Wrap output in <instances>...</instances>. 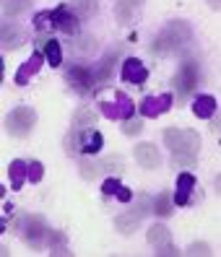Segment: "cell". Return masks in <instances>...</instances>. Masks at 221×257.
<instances>
[{"instance_id": "cell-18", "label": "cell", "mask_w": 221, "mask_h": 257, "mask_svg": "<svg viewBox=\"0 0 221 257\" xmlns=\"http://www.w3.org/2000/svg\"><path fill=\"white\" fill-rule=\"evenodd\" d=\"M21 39H24V34H21V29H19L16 24L6 21L3 26H0V44H3L8 52L16 50V47H21Z\"/></svg>"}, {"instance_id": "cell-3", "label": "cell", "mask_w": 221, "mask_h": 257, "mask_svg": "<svg viewBox=\"0 0 221 257\" xmlns=\"http://www.w3.org/2000/svg\"><path fill=\"white\" fill-rule=\"evenodd\" d=\"M149 213H154V200H149V198H138L136 205H133L130 210H125L123 216H117V218H115V229L120 231V234H125V236L136 234V231H138V226H141V221L149 216Z\"/></svg>"}, {"instance_id": "cell-20", "label": "cell", "mask_w": 221, "mask_h": 257, "mask_svg": "<svg viewBox=\"0 0 221 257\" xmlns=\"http://www.w3.org/2000/svg\"><path fill=\"white\" fill-rule=\"evenodd\" d=\"M193 114L200 119H211L216 114V99L211 94H200L193 99Z\"/></svg>"}, {"instance_id": "cell-27", "label": "cell", "mask_w": 221, "mask_h": 257, "mask_svg": "<svg viewBox=\"0 0 221 257\" xmlns=\"http://www.w3.org/2000/svg\"><path fill=\"white\" fill-rule=\"evenodd\" d=\"M70 8L78 19H88L96 13V0H76V3H70Z\"/></svg>"}, {"instance_id": "cell-25", "label": "cell", "mask_w": 221, "mask_h": 257, "mask_svg": "<svg viewBox=\"0 0 221 257\" xmlns=\"http://www.w3.org/2000/svg\"><path fill=\"white\" fill-rule=\"evenodd\" d=\"M70 50L76 55H91L96 50V39L91 34H76V39L70 42Z\"/></svg>"}, {"instance_id": "cell-21", "label": "cell", "mask_w": 221, "mask_h": 257, "mask_svg": "<svg viewBox=\"0 0 221 257\" xmlns=\"http://www.w3.org/2000/svg\"><path fill=\"white\" fill-rule=\"evenodd\" d=\"M101 146H104V138H101V133L99 130H83L81 133V154H99Z\"/></svg>"}, {"instance_id": "cell-2", "label": "cell", "mask_w": 221, "mask_h": 257, "mask_svg": "<svg viewBox=\"0 0 221 257\" xmlns=\"http://www.w3.org/2000/svg\"><path fill=\"white\" fill-rule=\"evenodd\" d=\"M164 143L172 154V161L177 166H190L195 161L200 151V135L195 130H180V127H167L164 130Z\"/></svg>"}, {"instance_id": "cell-30", "label": "cell", "mask_w": 221, "mask_h": 257, "mask_svg": "<svg viewBox=\"0 0 221 257\" xmlns=\"http://www.w3.org/2000/svg\"><path fill=\"white\" fill-rule=\"evenodd\" d=\"M34 29L42 34H47L50 29H55V21H52V11H42L34 16Z\"/></svg>"}, {"instance_id": "cell-35", "label": "cell", "mask_w": 221, "mask_h": 257, "mask_svg": "<svg viewBox=\"0 0 221 257\" xmlns=\"http://www.w3.org/2000/svg\"><path fill=\"white\" fill-rule=\"evenodd\" d=\"M42 177H44V166L42 161H29V182H42Z\"/></svg>"}, {"instance_id": "cell-13", "label": "cell", "mask_w": 221, "mask_h": 257, "mask_svg": "<svg viewBox=\"0 0 221 257\" xmlns=\"http://www.w3.org/2000/svg\"><path fill=\"white\" fill-rule=\"evenodd\" d=\"M120 65H123L120 73H123V81L125 83L141 86V83H146V78H149V70H146V65L141 63L138 57H125Z\"/></svg>"}, {"instance_id": "cell-22", "label": "cell", "mask_w": 221, "mask_h": 257, "mask_svg": "<svg viewBox=\"0 0 221 257\" xmlns=\"http://www.w3.org/2000/svg\"><path fill=\"white\" fill-rule=\"evenodd\" d=\"M96 125V112L94 109H88V107H78L76 114H73V125L70 127H76V130H91Z\"/></svg>"}, {"instance_id": "cell-39", "label": "cell", "mask_w": 221, "mask_h": 257, "mask_svg": "<svg viewBox=\"0 0 221 257\" xmlns=\"http://www.w3.org/2000/svg\"><path fill=\"white\" fill-rule=\"evenodd\" d=\"M213 187H216V192H218V195H221V174H218V177H216V182H213Z\"/></svg>"}, {"instance_id": "cell-10", "label": "cell", "mask_w": 221, "mask_h": 257, "mask_svg": "<svg viewBox=\"0 0 221 257\" xmlns=\"http://www.w3.org/2000/svg\"><path fill=\"white\" fill-rule=\"evenodd\" d=\"M117 57H120V50L112 47L104 57L99 60L96 65H91V75H94V86H96V88H99V86H104V83H109L112 70H115V65H117Z\"/></svg>"}, {"instance_id": "cell-32", "label": "cell", "mask_w": 221, "mask_h": 257, "mask_svg": "<svg viewBox=\"0 0 221 257\" xmlns=\"http://www.w3.org/2000/svg\"><path fill=\"white\" fill-rule=\"evenodd\" d=\"M99 166H101V172L115 174V172H123V169H125V161H123L120 156H104V161H101Z\"/></svg>"}, {"instance_id": "cell-36", "label": "cell", "mask_w": 221, "mask_h": 257, "mask_svg": "<svg viewBox=\"0 0 221 257\" xmlns=\"http://www.w3.org/2000/svg\"><path fill=\"white\" fill-rule=\"evenodd\" d=\"M141 122H136V119H125V122H123V133L125 135H138L141 133Z\"/></svg>"}, {"instance_id": "cell-24", "label": "cell", "mask_w": 221, "mask_h": 257, "mask_svg": "<svg viewBox=\"0 0 221 257\" xmlns=\"http://www.w3.org/2000/svg\"><path fill=\"white\" fill-rule=\"evenodd\" d=\"M42 55L47 57V63H50L52 68H60V65H63V44H60V42L47 39V42H44Z\"/></svg>"}, {"instance_id": "cell-33", "label": "cell", "mask_w": 221, "mask_h": 257, "mask_svg": "<svg viewBox=\"0 0 221 257\" xmlns=\"http://www.w3.org/2000/svg\"><path fill=\"white\" fill-rule=\"evenodd\" d=\"M187 254L190 257H205V254H211L208 241H193V244H187Z\"/></svg>"}, {"instance_id": "cell-37", "label": "cell", "mask_w": 221, "mask_h": 257, "mask_svg": "<svg viewBox=\"0 0 221 257\" xmlns=\"http://www.w3.org/2000/svg\"><path fill=\"white\" fill-rule=\"evenodd\" d=\"M115 198L120 200V203H130V200H133V192H130V190H128V187L123 185L120 190H117V195H115Z\"/></svg>"}, {"instance_id": "cell-23", "label": "cell", "mask_w": 221, "mask_h": 257, "mask_svg": "<svg viewBox=\"0 0 221 257\" xmlns=\"http://www.w3.org/2000/svg\"><path fill=\"white\" fill-rule=\"evenodd\" d=\"M154 213L159 218H169L174 213V195H167V192H159L154 198Z\"/></svg>"}, {"instance_id": "cell-9", "label": "cell", "mask_w": 221, "mask_h": 257, "mask_svg": "<svg viewBox=\"0 0 221 257\" xmlns=\"http://www.w3.org/2000/svg\"><path fill=\"white\" fill-rule=\"evenodd\" d=\"M146 239H149V244L156 249L159 257H177V254H182L180 249H177L172 244V234L164 223H156L149 229V234H146Z\"/></svg>"}, {"instance_id": "cell-17", "label": "cell", "mask_w": 221, "mask_h": 257, "mask_svg": "<svg viewBox=\"0 0 221 257\" xmlns=\"http://www.w3.org/2000/svg\"><path fill=\"white\" fill-rule=\"evenodd\" d=\"M146 3V0H115V16L120 24H130L136 19L138 8Z\"/></svg>"}, {"instance_id": "cell-15", "label": "cell", "mask_w": 221, "mask_h": 257, "mask_svg": "<svg viewBox=\"0 0 221 257\" xmlns=\"http://www.w3.org/2000/svg\"><path fill=\"white\" fill-rule=\"evenodd\" d=\"M133 154H136V161L143 166V169H159L161 166V154H159V148L154 143H138Z\"/></svg>"}, {"instance_id": "cell-6", "label": "cell", "mask_w": 221, "mask_h": 257, "mask_svg": "<svg viewBox=\"0 0 221 257\" xmlns=\"http://www.w3.org/2000/svg\"><path fill=\"white\" fill-rule=\"evenodd\" d=\"M50 234H52V229L47 226V221H44L42 216H26V218H24L21 236H24V241H26V244L32 247V249H42V247H47Z\"/></svg>"}, {"instance_id": "cell-34", "label": "cell", "mask_w": 221, "mask_h": 257, "mask_svg": "<svg viewBox=\"0 0 221 257\" xmlns=\"http://www.w3.org/2000/svg\"><path fill=\"white\" fill-rule=\"evenodd\" d=\"M120 187H123L120 179H117V177H109V179H104V185H101V195H104V198H115Z\"/></svg>"}, {"instance_id": "cell-8", "label": "cell", "mask_w": 221, "mask_h": 257, "mask_svg": "<svg viewBox=\"0 0 221 257\" xmlns=\"http://www.w3.org/2000/svg\"><path fill=\"white\" fill-rule=\"evenodd\" d=\"M65 78L73 86V91L86 96V94H94L96 86H94V75H91V65H68L65 68Z\"/></svg>"}, {"instance_id": "cell-4", "label": "cell", "mask_w": 221, "mask_h": 257, "mask_svg": "<svg viewBox=\"0 0 221 257\" xmlns=\"http://www.w3.org/2000/svg\"><path fill=\"white\" fill-rule=\"evenodd\" d=\"M198 81H200V65H198L195 57H187V60H182V65L177 68L174 78H172V86H174L177 96L187 99V94L195 91Z\"/></svg>"}, {"instance_id": "cell-28", "label": "cell", "mask_w": 221, "mask_h": 257, "mask_svg": "<svg viewBox=\"0 0 221 257\" xmlns=\"http://www.w3.org/2000/svg\"><path fill=\"white\" fill-rule=\"evenodd\" d=\"M65 244H68L65 234H63V231H55V229H52V234H50V241H47V247L52 249V254H70V252L65 249Z\"/></svg>"}, {"instance_id": "cell-16", "label": "cell", "mask_w": 221, "mask_h": 257, "mask_svg": "<svg viewBox=\"0 0 221 257\" xmlns=\"http://www.w3.org/2000/svg\"><path fill=\"white\" fill-rule=\"evenodd\" d=\"M42 60H47V57L39 55V52H34V55L29 57L26 63L19 68V73H16V83H19V86H26V83L32 81L37 73H39V68H42Z\"/></svg>"}, {"instance_id": "cell-12", "label": "cell", "mask_w": 221, "mask_h": 257, "mask_svg": "<svg viewBox=\"0 0 221 257\" xmlns=\"http://www.w3.org/2000/svg\"><path fill=\"white\" fill-rule=\"evenodd\" d=\"M52 21H55V29H60L63 34H73V37L78 34V24H81V19L76 16V13H73L70 6L55 8V11H52Z\"/></svg>"}, {"instance_id": "cell-1", "label": "cell", "mask_w": 221, "mask_h": 257, "mask_svg": "<svg viewBox=\"0 0 221 257\" xmlns=\"http://www.w3.org/2000/svg\"><path fill=\"white\" fill-rule=\"evenodd\" d=\"M190 42H193V32H190L187 21L174 19V21H169V24L156 34V39H154V44H151V50H154V55H159V57L182 55V52L190 47Z\"/></svg>"}, {"instance_id": "cell-38", "label": "cell", "mask_w": 221, "mask_h": 257, "mask_svg": "<svg viewBox=\"0 0 221 257\" xmlns=\"http://www.w3.org/2000/svg\"><path fill=\"white\" fill-rule=\"evenodd\" d=\"M208 6H211L213 11H221V0H208Z\"/></svg>"}, {"instance_id": "cell-5", "label": "cell", "mask_w": 221, "mask_h": 257, "mask_svg": "<svg viewBox=\"0 0 221 257\" xmlns=\"http://www.w3.org/2000/svg\"><path fill=\"white\" fill-rule=\"evenodd\" d=\"M37 125V112L32 107H16L6 114V133L13 138H26Z\"/></svg>"}, {"instance_id": "cell-7", "label": "cell", "mask_w": 221, "mask_h": 257, "mask_svg": "<svg viewBox=\"0 0 221 257\" xmlns=\"http://www.w3.org/2000/svg\"><path fill=\"white\" fill-rule=\"evenodd\" d=\"M99 107H101V114L107 119H115V122H125V119H130L133 112H136V104H133V99L125 91H117L115 101H101Z\"/></svg>"}, {"instance_id": "cell-19", "label": "cell", "mask_w": 221, "mask_h": 257, "mask_svg": "<svg viewBox=\"0 0 221 257\" xmlns=\"http://www.w3.org/2000/svg\"><path fill=\"white\" fill-rule=\"evenodd\" d=\"M8 179H11V187L13 190H21L24 182H29V161L13 159L11 166H8Z\"/></svg>"}, {"instance_id": "cell-11", "label": "cell", "mask_w": 221, "mask_h": 257, "mask_svg": "<svg viewBox=\"0 0 221 257\" xmlns=\"http://www.w3.org/2000/svg\"><path fill=\"white\" fill-rule=\"evenodd\" d=\"M172 101H174V96L172 94H159V96H143V101H141V107H138V112L143 114V117H159V114H164V112H169L172 109Z\"/></svg>"}, {"instance_id": "cell-31", "label": "cell", "mask_w": 221, "mask_h": 257, "mask_svg": "<svg viewBox=\"0 0 221 257\" xmlns=\"http://www.w3.org/2000/svg\"><path fill=\"white\" fill-rule=\"evenodd\" d=\"M99 169H101V166L94 164V161H88V159H81V161H78V174H81L83 179H96V177H99Z\"/></svg>"}, {"instance_id": "cell-29", "label": "cell", "mask_w": 221, "mask_h": 257, "mask_svg": "<svg viewBox=\"0 0 221 257\" xmlns=\"http://www.w3.org/2000/svg\"><path fill=\"white\" fill-rule=\"evenodd\" d=\"M63 146H65V151H68L70 156H76L78 151H81V130L70 127L68 135H65V141H63Z\"/></svg>"}, {"instance_id": "cell-14", "label": "cell", "mask_w": 221, "mask_h": 257, "mask_svg": "<svg viewBox=\"0 0 221 257\" xmlns=\"http://www.w3.org/2000/svg\"><path fill=\"white\" fill-rule=\"evenodd\" d=\"M193 190H195V174L180 172L177 174V190H174V205H187L193 200Z\"/></svg>"}, {"instance_id": "cell-26", "label": "cell", "mask_w": 221, "mask_h": 257, "mask_svg": "<svg viewBox=\"0 0 221 257\" xmlns=\"http://www.w3.org/2000/svg\"><path fill=\"white\" fill-rule=\"evenodd\" d=\"M32 8V0H6L3 3V16L6 19H16L21 13H26Z\"/></svg>"}]
</instances>
